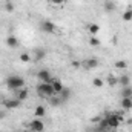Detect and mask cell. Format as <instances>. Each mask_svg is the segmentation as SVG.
<instances>
[{"mask_svg":"<svg viewBox=\"0 0 132 132\" xmlns=\"http://www.w3.org/2000/svg\"><path fill=\"white\" fill-rule=\"evenodd\" d=\"M5 85H6L8 89L17 91V89L25 88V78L20 77V75H9V77H6V80H5Z\"/></svg>","mask_w":132,"mask_h":132,"instance_id":"cell-1","label":"cell"},{"mask_svg":"<svg viewBox=\"0 0 132 132\" xmlns=\"http://www.w3.org/2000/svg\"><path fill=\"white\" fill-rule=\"evenodd\" d=\"M37 94L42 98H49V97L55 95L54 94V89H52V85L51 83H45V81H40L37 85Z\"/></svg>","mask_w":132,"mask_h":132,"instance_id":"cell-2","label":"cell"},{"mask_svg":"<svg viewBox=\"0 0 132 132\" xmlns=\"http://www.w3.org/2000/svg\"><path fill=\"white\" fill-rule=\"evenodd\" d=\"M106 120H108V126L109 129H117L123 120L121 114H117V112H112V114H108L106 115Z\"/></svg>","mask_w":132,"mask_h":132,"instance_id":"cell-3","label":"cell"},{"mask_svg":"<svg viewBox=\"0 0 132 132\" xmlns=\"http://www.w3.org/2000/svg\"><path fill=\"white\" fill-rule=\"evenodd\" d=\"M29 131L31 132H43L45 131V123H43V120L34 117L32 120L29 121Z\"/></svg>","mask_w":132,"mask_h":132,"instance_id":"cell-4","label":"cell"},{"mask_svg":"<svg viewBox=\"0 0 132 132\" xmlns=\"http://www.w3.org/2000/svg\"><path fill=\"white\" fill-rule=\"evenodd\" d=\"M37 78H38L40 81H45V83H52V81L55 80V77H52L48 69H40V71L37 72Z\"/></svg>","mask_w":132,"mask_h":132,"instance_id":"cell-5","label":"cell"},{"mask_svg":"<svg viewBox=\"0 0 132 132\" xmlns=\"http://www.w3.org/2000/svg\"><path fill=\"white\" fill-rule=\"evenodd\" d=\"M40 29L46 34H52L55 31V23L51 22V20H43V22L40 23Z\"/></svg>","mask_w":132,"mask_h":132,"instance_id":"cell-6","label":"cell"},{"mask_svg":"<svg viewBox=\"0 0 132 132\" xmlns=\"http://www.w3.org/2000/svg\"><path fill=\"white\" fill-rule=\"evenodd\" d=\"M20 104H22V101L17 100L15 97L3 101V108H5V109H17V108H20Z\"/></svg>","mask_w":132,"mask_h":132,"instance_id":"cell-7","label":"cell"},{"mask_svg":"<svg viewBox=\"0 0 132 132\" xmlns=\"http://www.w3.org/2000/svg\"><path fill=\"white\" fill-rule=\"evenodd\" d=\"M14 92H15V98L20 100V101H25V100L29 97V89H26V88L17 89V91H14Z\"/></svg>","mask_w":132,"mask_h":132,"instance_id":"cell-8","label":"cell"},{"mask_svg":"<svg viewBox=\"0 0 132 132\" xmlns=\"http://www.w3.org/2000/svg\"><path fill=\"white\" fill-rule=\"evenodd\" d=\"M81 66H85L86 69H95L97 66H98V60L97 59H88L86 62H81Z\"/></svg>","mask_w":132,"mask_h":132,"instance_id":"cell-9","label":"cell"},{"mask_svg":"<svg viewBox=\"0 0 132 132\" xmlns=\"http://www.w3.org/2000/svg\"><path fill=\"white\" fill-rule=\"evenodd\" d=\"M51 85H52V89H54V94H55V95H59V94H60V92H62V91L65 89L63 83H62V81H60L59 78H55V80H54V81H52Z\"/></svg>","mask_w":132,"mask_h":132,"instance_id":"cell-10","label":"cell"},{"mask_svg":"<svg viewBox=\"0 0 132 132\" xmlns=\"http://www.w3.org/2000/svg\"><path fill=\"white\" fill-rule=\"evenodd\" d=\"M45 115H46V108H45L43 104L35 106V109H34V117H35V118H43Z\"/></svg>","mask_w":132,"mask_h":132,"instance_id":"cell-11","label":"cell"},{"mask_svg":"<svg viewBox=\"0 0 132 132\" xmlns=\"http://www.w3.org/2000/svg\"><path fill=\"white\" fill-rule=\"evenodd\" d=\"M5 43H6L9 48H17V46H19V38H17L15 35H9V37H6Z\"/></svg>","mask_w":132,"mask_h":132,"instance_id":"cell-12","label":"cell"},{"mask_svg":"<svg viewBox=\"0 0 132 132\" xmlns=\"http://www.w3.org/2000/svg\"><path fill=\"white\" fill-rule=\"evenodd\" d=\"M71 94H72V92H71V89H69V88H65V89H63V91H62L59 95H60L62 101H63V103H66L68 100L71 98Z\"/></svg>","mask_w":132,"mask_h":132,"instance_id":"cell-13","label":"cell"},{"mask_svg":"<svg viewBox=\"0 0 132 132\" xmlns=\"http://www.w3.org/2000/svg\"><path fill=\"white\" fill-rule=\"evenodd\" d=\"M121 98H132V88L129 86H125L121 89Z\"/></svg>","mask_w":132,"mask_h":132,"instance_id":"cell-14","label":"cell"},{"mask_svg":"<svg viewBox=\"0 0 132 132\" xmlns=\"http://www.w3.org/2000/svg\"><path fill=\"white\" fill-rule=\"evenodd\" d=\"M88 31H89L91 35H97V34L100 32V26L97 23H89V25H88Z\"/></svg>","mask_w":132,"mask_h":132,"instance_id":"cell-15","label":"cell"},{"mask_svg":"<svg viewBox=\"0 0 132 132\" xmlns=\"http://www.w3.org/2000/svg\"><path fill=\"white\" fill-rule=\"evenodd\" d=\"M19 59H20L22 63H29V62H32V55H31L29 52H22V54L19 55Z\"/></svg>","mask_w":132,"mask_h":132,"instance_id":"cell-16","label":"cell"},{"mask_svg":"<svg viewBox=\"0 0 132 132\" xmlns=\"http://www.w3.org/2000/svg\"><path fill=\"white\" fill-rule=\"evenodd\" d=\"M118 83L125 88V86H129L131 85V77L129 75H121V77H118Z\"/></svg>","mask_w":132,"mask_h":132,"instance_id":"cell-17","label":"cell"},{"mask_svg":"<svg viewBox=\"0 0 132 132\" xmlns=\"http://www.w3.org/2000/svg\"><path fill=\"white\" fill-rule=\"evenodd\" d=\"M49 103L52 104V106H60L63 101H62V98H60V95H52V97H49Z\"/></svg>","mask_w":132,"mask_h":132,"instance_id":"cell-18","label":"cell"},{"mask_svg":"<svg viewBox=\"0 0 132 132\" xmlns=\"http://www.w3.org/2000/svg\"><path fill=\"white\" fill-rule=\"evenodd\" d=\"M121 108H123L125 111L132 109V100L131 98H121Z\"/></svg>","mask_w":132,"mask_h":132,"instance_id":"cell-19","label":"cell"},{"mask_svg":"<svg viewBox=\"0 0 132 132\" xmlns=\"http://www.w3.org/2000/svg\"><path fill=\"white\" fill-rule=\"evenodd\" d=\"M103 85H104V80H103V78H100V77H95V78L92 80V86H94V88H97V89L103 88Z\"/></svg>","mask_w":132,"mask_h":132,"instance_id":"cell-20","label":"cell"},{"mask_svg":"<svg viewBox=\"0 0 132 132\" xmlns=\"http://www.w3.org/2000/svg\"><path fill=\"white\" fill-rule=\"evenodd\" d=\"M114 66H115L117 69H126V68H128V62H126V60H117V62L114 63Z\"/></svg>","mask_w":132,"mask_h":132,"instance_id":"cell-21","label":"cell"},{"mask_svg":"<svg viewBox=\"0 0 132 132\" xmlns=\"http://www.w3.org/2000/svg\"><path fill=\"white\" fill-rule=\"evenodd\" d=\"M108 83H109L111 86H115V85H118V77H115V75L109 74V75H108Z\"/></svg>","mask_w":132,"mask_h":132,"instance_id":"cell-22","label":"cell"},{"mask_svg":"<svg viewBox=\"0 0 132 132\" xmlns=\"http://www.w3.org/2000/svg\"><path fill=\"white\" fill-rule=\"evenodd\" d=\"M104 9H106L108 12H111V11H114V9H115V5H114L111 0H106V2H104Z\"/></svg>","mask_w":132,"mask_h":132,"instance_id":"cell-23","label":"cell"},{"mask_svg":"<svg viewBox=\"0 0 132 132\" xmlns=\"http://www.w3.org/2000/svg\"><path fill=\"white\" fill-rule=\"evenodd\" d=\"M121 19H123L125 22H131V20H132V11H131V9L125 11V12H123V15H121Z\"/></svg>","mask_w":132,"mask_h":132,"instance_id":"cell-24","label":"cell"},{"mask_svg":"<svg viewBox=\"0 0 132 132\" xmlns=\"http://www.w3.org/2000/svg\"><path fill=\"white\" fill-rule=\"evenodd\" d=\"M89 45H91V46H100V40L95 35H91V37H89Z\"/></svg>","mask_w":132,"mask_h":132,"instance_id":"cell-25","label":"cell"},{"mask_svg":"<svg viewBox=\"0 0 132 132\" xmlns=\"http://www.w3.org/2000/svg\"><path fill=\"white\" fill-rule=\"evenodd\" d=\"M5 11H8V12H12V11H14V5H12V2L8 0V2L5 3Z\"/></svg>","mask_w":132,"mask_h":132,"instance_id":"cell-26","label":"cell"},{"mask_svg":"<svg viewBox=\"0 0 132 132\" xmlns=\"http://www.w3.org/2000/svg\"><path fill=\"white\" fill-rule=\"evenodd\" d=\"M35 52H37V55H35V57H37V60H40V59H43V57H45V51H43V49H37Z\"/></svg>","mask_w":132,"mask_h":132,"instance_id":"cell-27","label":"cell"},{"mask_svg":"<svg viewBox=\"0 0 132 132\" xmlns=\"http://www.w3.org/2000/svg\"><path fill=\"white\" fill-rule=\"evenodd\" d=\"M71 65H72V68H75V69H78V68L81 66V62H78V60H72V63H71Z\"/></svg>","mask_w":132,"mask_h":132,"instance_id":"cell-28","label":"cell"},{"mask_svg":"<svg viewBox=\"0 0 132 132\" xmlns=\"http://www.w3.org/2000/svg\"><path fill=\"white\" fill-rule=\"evenodd\" d=\"M3 118H6V109L0 111V120H3Z\"/></svg>","mask_w":132,"mask_h":132,"instance_id":"cell-29","label":"cell"},{"mask_svg":"<svg viewBox=\"0 0 132 132\" xmlns=\"http://www.w3.org/2000/svg\"><path fill=\"white\" fill-rule=\"evenodd\" d=\"M51 2H52L54 5H62V3H63L65 0H51Z\"/></svg>","mask_w":132,"mask_h":132,"instance_id":"cell-30","label":"cell"},{"mask_svg":"<svg viewBox=\"0 0 132 132\" xmlns=\"http://www.w3.org/2000/svg\"><path fill=\"white\" fill-rule=\"evenodd\" d=\"M131 100H132V98H131Z\"/></svg>","mask_w":132,"mask_h":132,"instance_id":"cell-31","label":"cell"}]
</instances>
